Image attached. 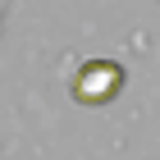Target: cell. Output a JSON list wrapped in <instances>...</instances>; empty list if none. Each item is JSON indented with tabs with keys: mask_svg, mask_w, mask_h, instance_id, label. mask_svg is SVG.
<instances>
[{
	"mask_svg": "<svg viewBox=\"0 0 160 160\" xmlns=\"http://www.w3.org/2000/svg\"><path fill=\"white\" fill-rule=\"evenodd\" d=\"M119 87H123V69L114 60H87L73 73V96L82 105H105L119 96Z\"/></svg>",
	"mask_w": 160,
	"mask_h": 160,
	"instance_id": "6da1fadb",
	"label": "cell"
}]
</instances>
